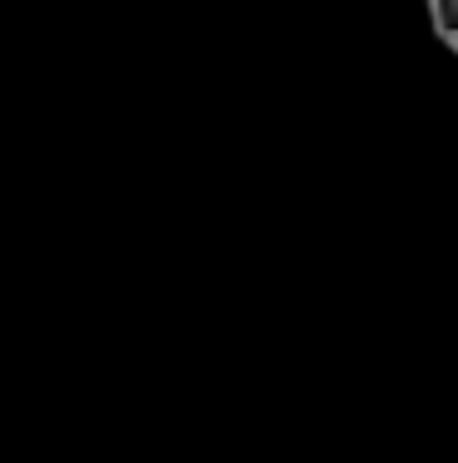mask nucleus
I'll use <instances>...</instances> for the list:
<instances>
[{
    "instance_id": "nucleus-1",
    "label": "nucleus",
    "mask_w": 458,
    "mask_h": 463,
    "mask_svg": "<svg viewBox=\"0 0 458 463\" xmlns=\"http://www.w3.org/2000/svg\"><path fill=\"white\" fill-rule=\"evenodd\" d=\"M429 25H434V35L458 54V0H429Z\"/></svg>"
}]
</instances>
